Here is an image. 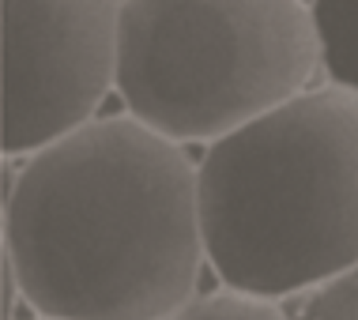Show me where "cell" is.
I'll return each mask as SVG.
<instances>
[{
	"label": "cell",
	"instance_id": "obj_1",
	"mask_svg": "<svg viewBox=\"0 0 358 320\" xmlns=\"http://www.w3.org/2000/svg\"><path fill=\"white\" fill-rule=\"evenodd\" d=\"M208 260L196 166L140 117L31 154L4 196V279L45 320H170Z\"/></svg>",
	"mask_w": 358,
	"mask_h": 320
},
{
	"label": "cell",
	"instance_id": "obj_2",
	"mask_svg": "<svg viewBox=\"0 0 358 320\" xmlns=\"http://www.w3.org/2000/svg\"><path fill=\"white\" fill-rule=\"evenodd\" d=\"M196 181L222 286L279 302L358 268V94L321 87L241 124Z\"/></svg>",
	"mask_w": 358,
	"mask_h": 320
},
{
	"label": "cell",
	"instance_id": "obj_3",
	"mask_svg": "<svg viewBox=\"0 0 358 320\" xmlns=\"http://www.w3.org/2000/svg\"><path fill=\"white\" fill-rule=\"evenodd\" d=\"M321 68L306 0H124L117 91L178 143H215L306 94Z\"/></svg>",
	"mask_w": 358,
	"mask_h": 320
},
{
	"label": "cell",
	"instance_id": "obj_4",
	"mask_svg": "<svg viewBox=\"0 0 358 320\" xmlns=\"http://www.w3.org/2000/svg\"><path fill=\"white\" fill-rule=\"evenodd\" d=\"M124 0H0L4 154H38L80 132L117 87Z\"/></svg>",
	"mask_w": 358,
	"mask_h": 320
},
{
	"label": "cell",
	"instance_id": "obj_5",
	"mask_svg": "<svg viewBox=\"0 0 358 320\" xmlns=\"http://www.w3.org/2000/svg\"><path fill=\"white\" fill-rule=\"evenodd\" d=\"M309 12L328 80L358 94V0H309Z\"/></svg>",
	"mask_w": 358,
	"mask_h": 320
},
{
	"label": "cell",
	"instance_id": "obj_6",
	"mask_svg": "<svg viewBox=\"0 0 358 320\" xmlns=\"http://www.w3.org/2000/svg\"><path fill=\"white\" fill-rule=\"evenodd\" d=\"M170 320H287V305L275 302V298L222 286L211 290V294L189 298Z\"/></svg>",
	"mask_w": 358,
	"mask_h": 320
},
{
	"label": "cell",
	"instance_id": "obj_7",
	"mask_svg": "<svg viewBox=\"0 0 358 320\" xmlns=\"http://www.w3.org/2000/svg\"><path fill=\"white\" fill-rule=\"evenodd\" d=\"M287 320H358V268L294 294Z\"/></svg>",
	"mask_w": 358,
	"mask_h": 320
},
{
	"label": "cell",
	"instance_id": "obj_8",
	"mask_svg": "<svg viewBox=\"0 0 358 320\" xmlns=\"http://www.w3.org/2000/svg\"><path fill=\"white\" fill-rule=\"evenodd\" d=\"M38 320H45V317H38Z\"/></svg>",
	"mask_w": 358,
	"mask_h": 320
}]
</instances>
